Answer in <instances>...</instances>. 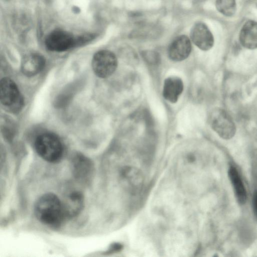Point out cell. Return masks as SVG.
<instances>
[{"label": "cell", "mask_w": 257, "mask_h": 257, "mask_svg": "<svg viewBox=\"0 0 257 257\" xmlns=\"http://www.w3.org/2000/svg\"><path fill=\"white\" fill-rule=\"evenodd\" d=\"M34 213L40 222L51 227L59 226L66 219L62 201L51 193L38 198L34 206Z\"/></svg>", "instance_id": "1"}, {"label": "cell", "mask_w": 257, "mask_h": 257, "mask_svg": "<svg viewBox=\"0 0 257 257\" xmlns=\"http://www.w3.org/2000/svg\"><path fill=\"white\" fill-rule=\"evenodd\" d=\"M0 98L2 104L13 111L21 109L23 104V99L17 85L8 77L1 81Z\"/></svg>", "instance_id": "4"}, {"label": "cell", "mask_w": 257, "mask_h": 257, "mask_svg": "<svg viewBox=\"0 0 257 257\" xmlns=\"http://www.w3.org/2000/svg\"><path fill=\"white\" fill-rule=\"evenodd\" d=\"M228 175L237 201L240 205L244 204L247 200V193L239 172L235 167L230 166Z\"/></svg>", "instance_id": "14"}, {"label": "cell", "mask_w": 257, "mask_h": 257, "mask_svg": "<svg viewBox=\"0 0 257 257\" xmlns=\"http://www.w3.org/2000/svg\"><path fill=\"white\" fill-rule=\"evenodd\" d=\"M216 7L218 12L224 16L230 17L236 11L235 0H216Z\"/></svg>", "instance_id": "16"}, {"label": "cell", "mask_w": 257, "mask_h": 257, "mask_svg": "<svg viewBox=\"0 0 257 257\" xmlns=\"http://www.w3.org/2000/svg\"><path fill=\"white\" fill-rule=\"evenodd\" d=\"M62 203L66 218L75 217L81 212L83 208V195L79 191H71L66 196Z\"/></svg>", "instance_id": "10"}, {"label": "cell", "mask_w": 257, "mask_h": 257, "mask_svg": "<svg viewBox=\"0 0 257 257\" xmlns=\"http://www.w3.org/2000/svg\"><path fill=\"white\" fill-rule=\"evenodd\" d=\"M209 122L214 131L223 139H231L236 133V126L232 118L222 109L216 108L212 111Z\"/></svg>", "instance_id": "3"}, {"label": "cell", "mask_w": 257, "mask_h": 257, "mask_svg": "<svg viewBox=\"0 0 257 257\" xmlns=\"http://www.w3.org/2000/svg\"><path fill=\"white\" fill-rule=\"evenodd\" d=\"M121 175L125 182L134 190L140 189L144 183L142 173L137 169L125 167L121 171Z\"/></svg>", "instance_id": "15"}, {"label": "cell", "mask_w": 257, "mask_h": 257, "mask_svg": "<svg viewBox=\"0 0 257 257\" xmlns=\"http://www.w3.org/2000/svg\"><path fill=\"white\" fill-rule=\"evenodd\" d=\"M34 146L37 153L47 162L56 163L62 158L63 144L59 138L54 134H41L36 138Z\"/></svg>", "instance_id": "2"}, {"label": "cell", "mask_w": 257, "mask_h": 257, "mask_svg": "<svg viewBox=\"0 0 257 257\" xmlns=\"http://www.w3.org/2000/svg\"><path fill=\"white\" fill-rule=\"evenodd\" d=\"M241 45L248 49L257 48V22L249 20L242 26L239 34Z\"/></svg>", "instance_id": "11"}, {"label": "cell", "mask_w": 257, "mask_h": 257, "mask_svg": "<svg viewBox=\"0 0 257 257\" xmlns=\"http://www.w3.org/2000/svg\"><path fill=\"white\" fill-rule=\"evenodd\" d=\"M117 65V58L108 50H101L95 54L92 60V67L95 74L100 78L110 76Z\"/></svg>", "instance_id": "5"}, {"label": "cell", "mask_w": 257, "mask_h": 257, "mask_svg": "<svg viewBox=\"0 0 257 257\" xmlns=\"http://www.w3.org/2000/svg\"><path fill=\"white\" fill-rule=\"evenodd\" d=\"M122 248V246L121 244L116 243L113 244L110 247V250L113 251H118L121 250Z\"/></svg>", "instance_id": "17"}, {"label": "cell", "mask_w": 257, "mask_h": 257, "mask_svg": "<svg viewBox=\"0 0 257 257\" xmlns=\"http://www.w3.org/2000/svg\"><path fill=\"white\" fill-rule=\"evenodd\" d=\"M191 51V43L185 35L176 37L170 44L168 51L169 58L174 61H181L186 59Z\"/></svg>", "instance_id": "8"}, {"label": "cell", "mask_w": 257, "mask_h": 257, "mask_svg": "<svg viewBox=\"0 0 257 257\" xmlns=\"http://www.w3.org/2000/svg\"><path fill=\"white\" fill-rule=\"evenodd\" d=\"M45 64V61L42 56L36 53L30 54L23 58L21 70L25 75L33 76L43 69Z\"/></svg>", "instance_id": "12"}, {"label": "cell", "mask_w": 257, "mask_h": 257, "mask_svg": "<svg viewBox=\"0 0 257 257\" xmlns=\"http://www.w3.org/2000/svg\"><path fill=\"white\" fill-rule=\"evenodd\" d=\"M183 87V81L180 78L176 76L169 77L164 82L163 96L169 102L175 103L182 93Z\"/></svg>", "instance_id": "13"}, {"label": "cell", "mask_w": 257, "mask_h": 257, "mask_svg": "<svg viewBox=\"0 0 257 257\" xmlns=\"http://www.w3.org/2000/svg\"><path fill=\"white\" fill-rule=\"evenodd\" d=\"M253 205L255 213L257 217V191L254 193L253 198Z\"/></svg>", "instance_id": "18"}, {"label": "cell", "mask_w": 257, "mask_h": 257, "mask_svg": "<svg viewBox=\"0 0 257 257\" xmlns=\"http://www.w3.org/2000/svg\"><path fill=\"white\" fill-rule=\"evenodd\" d=\"M187 160L188 162L190 163H193L195 160V157L192 154H189L187 157Z\"/></svg>", "instance_id": "19"}, {"label": "cell", "mask_w": 257, "mask_h": 257, "mask_svg": "<svg viewBox=\"0 0 257 257\" xmlns=\"http://www.w3.org/2000/svg\"><path fill=\"white\" fill-rule=\"evenodd\" d=\"M190 38L192 42L200 49L203 51L210 50L214 44L213 36L204 23L198 22L192 28Z\"/></svg>", "instance_id": "7"}, {"label": "cell", "mask_w": 257, "mask_h": 257, "mask_svg": "<svg viewBox=\"0 0 257 257\" xmlns=\"http://www.w3.org/2000/svg\"><path fill=\"white\" fill-rule=\"evenodd\" d=\"M76 40L70 33L62 30L50 33L45 40L47 48L51 51L63 52L73 47Z\"/></svg>", "instance_id": "6"}, {"label": "cell", "mask_w": 257, "mask_h": 257, "mask_svg": "<svg viewBox=\"0 0 257 257\" xmlns=\"http://www.w3.org/2000/svg\"><path fill=\"white\" fill-rule=\"evenodd\" d=\"M71 168L74 177L81 181H87L93 171L92 162L81 154H76L71 159Z\"/></svg>", "instance_id": "9"}]
</instances>
